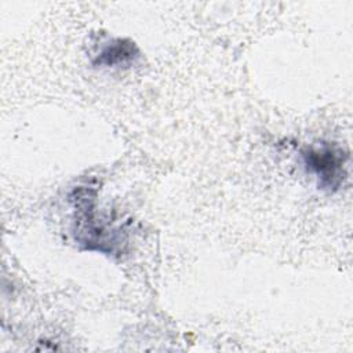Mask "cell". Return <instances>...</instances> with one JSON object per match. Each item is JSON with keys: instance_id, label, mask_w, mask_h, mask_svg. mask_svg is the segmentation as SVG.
<instances>
[{"instance_id": "obj_3", "label": "cell", "mask_w": 353, "mask_h": 353, "mask_svg": "<svg viewBox=\"0 0 353 353\" xmlns=\"http://www.w3.org/2000/svg\"><path fill=\"white\" fill-rule=\"evenodd\" d=\"M139 58L138 46L130 39H114L108 43L92 59L94 66L121 68L130 66Z\"/></svg>"}, {"instance_id": "obj_1", "label": "cell", "mask_w": 353, "mask_h": 353, "mask_svg": "<svg viewBox=\"0 0 353 353\" xmlns=\"http://www.w3.org/2000/svg\"><path fill=\"white\" fill-rule=\"evenodd\" d=\"M95 196L97 190H92L91 186H79L72 193L70 199L79 214L74 221V239L84 247V250L113 254L120 243H117L116 237L105 229L102 222L95 219Z\"/></svg>"}, {"instance_id": "obj_2", "label": "cell", "mask_w": 353, "mask_h": 353, "mask_svg": "<svg viewBox=\"0 0 353 353\" xmlns=\"http://www.w3.org/2000/svg\"><path fill=\"white\" fill-rule=\"evenodd\" d=\"M305 168L317 178L319 188L336 192L346 178L347 153L332 142H321L302 150Z\"/></svg>"}]
</instances>
